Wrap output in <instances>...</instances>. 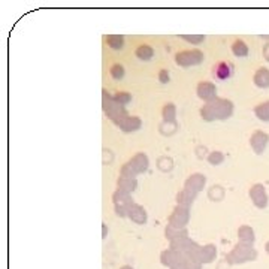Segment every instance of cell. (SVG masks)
<instances>
[{
    "mask_svg": "<svg viewBox=\"0 0 269 269\" xmlns=\"http://www.w3.org/2000/svg\"><path fill=\"white\" fill-rule=\"evenodd\" d=\"M235 72V68L230 62H217L212 66V76L218 81H226L229 80Z\"/></svg>",
    "mask_w": 269,
    "mask_h": 269,
    "instance_id": "obj_1",
    "label": "cell"
},
{
    "mask_svg": "<svg viewBox=\"0 0 269 269\" xmlns=\"http://www.w3.org/2000/svg\"><path fill=\"white\" fill-rule=\"evenodd\" d=\"M186 58H192L193 64H198L204 60V54L198 50H193V51H182V52H178L176 54V63L178 64H182V66H188V62H186Z\"/></svg>",
    "mask_w": 269,
    "mask_h": 269,
    "instance_id": "obj_2",
    "label": "cell"
},
{
    "mask_svg": "<svg viewBox=\"0 0 269 269\" xmlns=\"http://www.w3.org/2000/svg\"><path fill=\"white\" fill-rule=\"evenodd\" d=\"M232 51H234V54L238 56V57H246V56L248 54V48H247L246 42L241 40V39H236V40L234 42V45H232Z\"/></svg>",
    "mask_w": 269,
    "mask_h": 269,
    "instance_id": "obj_3",
    "label": "cell"
},
{
    "mask_svg": "<svg viewBox=\"0 0 269 269\" xmlns=\"http://www.w3.org/2000/svg\"><path fill=\"white\" fill-rule=\"evenodd\" d=\"M136 56L140 58V60H150L152 57V50L148 46V45H140L138 50H136Z\"/></svg>",
    "mask_w": 269,
    "mask_h": 269,
    "instance_id": "obj_4",
    "label": "cell"
},
{
    "mask_svg": "<svg viewBox=\"0 0 269 269\" xmlns=\"http://www.w3.org/2000/svg\"><path fill=\"white\" fill-rule=\"evenodd\" d=\"M106 40H108L110 46L114 48V50H122L123 44H124V38L123 36H110V38H106Z\"/></svg>",
    "mask_w": 269,
    "mask_h": 269,
    "instance_id": "obj_5",
    "label": "cell"
},
{
    "mask_svg": "<svg viewBox=\"0 0 269 269\" xmlns=\"http://www.w3.org/2000/svg\"><path fill=\"white\" fill-rule=\"evenodd\" d=\"M110 72H111V76L114 80H122L124 76V68H123V64H118V63L112 64Z\"/></svg>",
    "mask_w": 269,
    "mask_h": 269,
    "instance_id": "obj_6",
    "label": "cell"
},
{
    "mask_svg": "<svg viewBox=\"0 0 269 269\" xmlns=\"http://www.w3.org/2000/svg\"><path fill=\"white\" fill-rule=\"evenodd\" d=\"M182 39H186V40H192V42H200V40H204L205 39V36H182Z\"/></svg>",
    "mask_w": 269,
    "mask_h": 269,
    "instance_id": "obj_7",
    "label": "cell"
},
{
    "mask_svg": "<svg viewBox=\"0 0 269 269\" xmlns=\"http://www.w3.org/2000/svg\"><path fill=\"white\" fill-rule=\"evenodd\" d=\"M117 100H120V102H123V104H126V102H129L130 100V96L128 94V93H120V94H117Z\"/></svg>",
    "mask_w": 269,
    "mask_h": 269,
    "instance_id": "obj_8",
    "label": "cell"
}]
</instances>
